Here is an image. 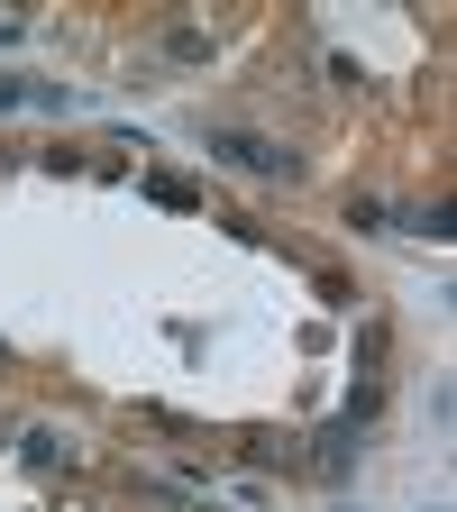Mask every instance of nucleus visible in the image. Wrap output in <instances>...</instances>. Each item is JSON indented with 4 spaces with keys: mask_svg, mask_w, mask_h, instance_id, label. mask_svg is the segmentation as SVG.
<instances>
[{
    "mask_svg": "<svg viewBox=\"0 0 457 512\" xmlns=\"http://www.w3.org/2000/svg\"><path fill=\"white\" fill-rule=\"evenodd\" d=\"M19 101H28V83H19V74H0V110H19Z\"/></svg>",
    "mask_w": 457,
    "mask_h": 512,
    "instance_id": "423d86ee",
    "label": "nucleus"
},
{
    "mask_svg": "<svg viewBox=\"0 0 457 512\" xmlns=\"http://www.w3.org/2000/svg\"><path fill=\"white\" fill-rule=\"evenodd\" d=\"M165 55H174V64H202V55H211V37H202V28H174V37H165Z\"/></svg>",
    "mask_w": 457,
    "mask_h": 512,
    "instance_id": "20e7f679",
    "label": "nucleus"
},
{
    "mask_svg": "<svg viewBox=\"0 0 457 512\" xmlns=\"http://www.w3.org/2000/svg\"><path fill=\"white\" fill-rule=\"evenodd\" d=\"M28 467H74V439H55V430H28Z\"/></svg>",
    "mask_w": 457,
    "mask_h": 512,
    "instance_id": "7ed1b4c3",
    "label": "nucleus"
},
{
    "mask_svg": "<svg viewBox=\"0 0 457 512\" xmlns=\"http://www.w3.org/2000/svg\"><path fill=\"white\" fill-rule=\"evenodd\" d=\"M147 192H156L165 211H192V183H183V174H147Z\"/></svg>",
    "mask_w": 457,
    "mask_h": 512,
    "instance_id": "39448f33",
    "label": "nucleus"
},
{
    "mask_svg": "<svg viewBox=\"0 0 457 512\" xmlns=\"http://www.w3.org/2000/svg\"><path fill=\"white\" fill-rule=\"evenodd\" d=\"M0 366H10V339H0Z\"/></svg>",
    "mask_w": 457,
    "mask_h": 512,
    "instance_id": "0eeeda50",
    "label": "nucleus"
},
{
    "mask_svg": "<svg viewBox=\"0 0 457 512\" xmlns=\"http://www.w3.org/2000/svg\"><path fill=\"white\" fill-rule=\"evenodd\" d=\"M357 458H366V448H357V421H330V430L311 439V467H320V476H348Z\"/></svg>",
    "mask_w": 457,
    "mask_h": 512,
    "instance_id": "f03ea898",
    "label": "nucleus"
},
{
    "mask_svg": "<svg viewBox=\"0 0 457 512\" xmlns=\"http://www.w3.org/2000/svg\"><path fill=\"white\" fill-rule=\"evenodd\" d=\"M330 512H357V503H330Z\"/></svg>",
    "mask_w": 457,
    "mask_h": 512,
    "instance_id": "1a4fd4ad",
    "label": "nucleus"
},
{
    "mask_svg": "<svg viewBox=\"0 0 457 512\" xmlns=\"http://www.w3.org/2000/svg\"><path fill=\"white\" fill-rule=\"evenodd\" d=\"M202 147H211L220 165L256 174V183H293V174H302V156H293L284 138H266V128H229V119H202Z\"/></svg>",
    "mask_w": 457,
    "mask_h": 512,
    "instance_id": "f257e3e1",
    "label": "nucleus"
},
{
    "mask_svg": "<svg viewBox=\"0 0 457 512\" xmlns=\"http://www.w3.org/2000/svg\"><path fill=\"white\" fill-rule=\"evenodd\" d=\"M421 512H448V503H421Z\"/></svg>",
    "mask_w": 457,
    "mask_h": 512,
    "instance_id": "6e6552de",
    "label": "nucleus"
}]
</instances>
